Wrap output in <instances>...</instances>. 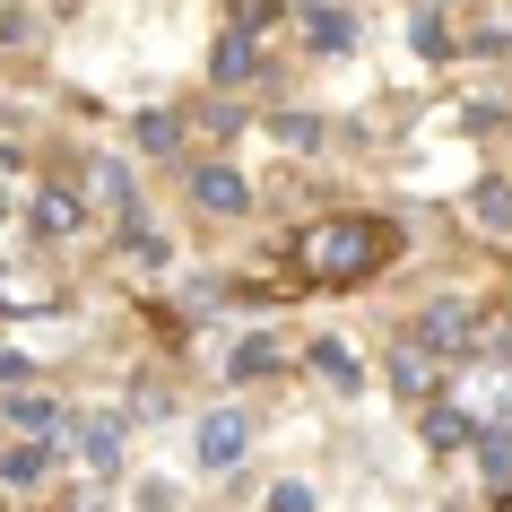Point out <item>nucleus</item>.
Here are the masks:
<instances>
[{"mask_svg": "<svg viewBox=\"0 0 512 512\" xmlns=\"http://www.w3.org/2000/svg\"><path fill=\"white\" fill-rule=\"evenodd\" d=\"M270 512H313V486H296V478L270 486Z\"/></svg>", "mask_w": 512, "mask_h": 512, "instance_id": "19", "label": "nucleus"}, {"mask_svg": "<svg viewBox=\"0 0 512 512\" xmlns=\"http://www.w3.org/2000/svg\"><path fill=\"white\" fill-rule=\"evenodd\" d=\"M469 226H478V235H512V183L504 174L469 183Z\"/></svg>", "mask_w": 512, "mask_h": 512, "instance_id": "6", "label": "nucleus"}, {"mask_svg": "<svg viewBox=\"0 0 512 512\" xmlns=\"http://www.w3.org/2000/svg\"><path fill=\"white\" fill-rule=\"evenodd\" d=\"M0 122H9V105H0Z\"/></svg>", "mask_w": 512, "mask_h": 512, "instance_id": "21", "label": "nucleus"}, {"mask_svg": "<svg viewBox=\"0 0 512 512\" xmlns=\"http://www.w3.org/2000/svg\"><path fill=\"white\" fill-rule=\"evenodd\" d=\"M270 356H278V339H270V330H261V339H243V348H235V374H261Z\"/></svg>", "mask_w": 512, "mask_h": 512, "instance_id": "17", "label": "nucleus"}, {"mask_svg": "<svg viewBox=\"0 0 512 512\" xmlns=\"http://www.w3.org/2000/svg\"><path fill=\"white\" fill-rule=\"evenodd\" d=\"M469 443H478V469L495 486H512V426H486V434H469Z\"/></svg>", "mask_w": 512, "mask_h": 512, "instance_id": "13", "label": "nucleus"}, {"mask_svg": "<svg viewBox=\"0 0 512 512\" xmlns=\"http://www.w3.org/2000/svg\"><path fill=\"white\" fill-rule=\"evenodd\" d=\"M417 53H426V61H443V53H452V44H443V18H434V9L417 18Z\"/></svg>", "mask_w": 512, "mask_h": 512, "instance_id": "18", "label": "nucleus"}, {"mask_svg": "<svg viewBox=\"0 0 512 512\" xmlns=\"http://www.w3.org/2000/svg\"><path fill=\"white\" fill-rule=\"evenodd\" d=\"M79 512H105V495H87V504H79Z\"/></svg>", "mask_w": 512, "mask_h": 512, "instance_id": "20", "label": "nucleus"}, {"mask_svg": "<svg viewBox=\"0 0 512 512\" xmlns=\"http://www.w3.org/2000/svg\"><path fill=\"white\" fill-rule=\"evenodd\" d=\"M313 374H322L330 391H356V382H365V374H356V348H348V339H313Z\"/></svg>", "mask_w": 512, "mask_h": 512, "instance_id": "11", "label": "nucleus"}, {"mask_svg": "<svg viewBox=\"0 0 512 512\" xmlns=\"http://www.w3.org/2000/svg\"><path fill=\"white\" fill-rule=\"evenodd\" d=\"M9 426L27 434V443H44V434H61V400L53 391H18V400H9Z\"/></svg>", "mask_w": 512, "mask_h": 512, "instance_id": "8", "label": "nucleus"}, {"mask_svg": "<svg viewBox=\"0 0 512 512\" xmlns=\"http://www.w3.org/2000/svg\"><path fill=\"white\" fill-rule=\"evenodd\" d=\"M79 217H87V209L70 200V191H53V183L27 200V226H35V235H79Z\"/></svg>", "mask_w": 512, "mask_h": 512, "instance_id": "7", "label": "nucleus"}, {"mask_svg": "<svg viewBox=\"0 0 512 512\" xmlns=\"http://www.w3.org/2000/svg\"><path fill=\"white\" fill-rule=\"evenodd\" d=\"M96 191H105V209L139 217V191H131V174H122V165H96Z\"/></svg>", "mask_w": 512, "mask_h": 512, "instance_id": "15", "label": "nucleus"}, {"mask_svg": "<svg viewBox=\"0 0 512 512\" xmlns=\"http://www.w3.org/2000/svg\"><path fill=\"white\" fill-rule=\"evenodd\" d=\"M296 252H304V278L348 287V278H374V261L391 252V226H382V217H322Z\"/></svg>", "mask_w": 512, "mask_h": 512, "instance_id": "1", "label": "nucleus"}, {"mask_svg": "<svg viewBox=\"0 0 512 512\" xmlns=\"http://www.w3.org/2000/svg\"><path fill=\"white\" fill-rule=\"evenodd\" d=\"M391 391H400V400H426V391H434V356L426 348H400V356H391Z\"/></svg>", "mask_w": 512, "mask_h": 512, "instance_id": "12", "label": "nucleus"}, {"mask_svg": "<svg viewBox=\"0 0 512 512\" xmlns=\"http://www.w3.org/2000/svg\"><path fill=\"white\" fill-rule=\"evenodd\" d=\"M122 452H131V417H122V408H87L79 417V460L96 469V478H113Z\"/></svg>", "mask_w": 512, "mask_h": 512, "instance_id": "4", "label": "nucleus"}, {"mask_svg": "<svg viewBox=\"0 0 512 512\" xmlns=\"http://www.w3.org/2000/svg\"><path fill=\"white\" fill-rule=\"evenodd\" d=\"M191 200H200L209 217H243L252 209V183H243L235 165H191Z\"/></svg>", "mask_w": 512, "mask_h": 512, "instance_id": "5", "label": "nucleus"}, {"mask_svg": "<svg viewBox=\"0 0 512 512\" xmlns=\"http://www.w3.org/2000/svg\"><path fill=\"white\" fill-rule=\"evenodd\" d=\"M217 79H226V87L252 79V44H243V35H217Z\"/></svg>", "mask_w": 512, "mask_h": 512, "instance_id": "14", "label": "nucleus"}, {"mask_svg": "<svg viewBox=\"0 0 512 512\" xmlns=\"http://www.w3.org/2000/svg\"><path fill=\"white\" fill-rule=\"evenodd\" d=\"M304 35H313V53H356V18L348 9H304Z\"/></svg>", "mask_w": 512, "mask_h": 512, "instance_id": "10", "label": "nucleus"}, {"mask_svg": "<svg viewBox=\"0 0 512 512\" xmlns=\"http://www.w3.org/2000/svg\"><path fill=\"white\" fill-rule=\"evenodd\" d=\"M243 452H252V417H243V408H200V417H191V460H200L209 478H226Z\"/></svg>", "mask_w": 512, "mask_h": 512, "instance_id": "2", "label": "nucleus"}, {"mask_svg": "<svg viewBox=\"0 0 512 512\" xmlns=\"http://www.w3.org/2000/svg\"><path fill=\"white\" fill-rule=\"evenodd\" d=\"M174 139H183V131H174V113H139V148H157V157H165Z\"/></svg>", "mask_w": 512, "mask_h": 512, "instance_id": "16", "label": "nucleus"}, {"mask_svg": "<svg viewBox=\"0 0 512 512\" xmlns=\"http://www.w3.org/2000/svg\"><path fill=\"white\" fill-rule=\"evenodd\" d=\"M408 348H426V356H460V348H478V313L460 296H434L426 313H417V330H408Z\"/></svg>", "mask_w": 512, "mask_h": 512, "instance_id": "3", "label": "nucleus"}, {"mask_svg": "<svg viewBox=\"0 0 512 512\" xmlns=\"http://www.w3.org/2000/svg\"><path fill=\"white\" fill-rule=\"evenodd\" d=\"M53 443H9V452H0V486H44V469H53Z\"/></svg>", "mask_w": 512, "mask_h": 512, "instance_id": "9", "label": "nucleus"}]
</instances>
